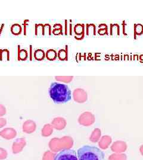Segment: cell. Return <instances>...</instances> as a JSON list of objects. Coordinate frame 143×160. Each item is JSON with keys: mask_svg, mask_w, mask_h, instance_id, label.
<instances>
[{"mask_svg": "<svg viewBox=\"0 0 143 160\" xmlns=\"http://www.w3.org/2000/svg\"><path fill=\"white\" fill-rule=\"evenodd\" d=\"M18 60L26 61L28 58V53L26 49L20 50V46H18Z\"/></svg>", "mask_w": 143, "mask_h": 160, "instance_id": "7", "label": "cell"}, {"mask_svg": "<svg viewBox=\"0 0 143 160\" xmlns=\"http://www.w3.org/2000/svg\"><path fill=\"white\" fill-rule=\"evenodd\" d=\"M110 34L111 36H119L120 35V27L117 24H111L110 27Z\"/></svg>", "mask_w": 143, "mask_h": 160, "instance_id": "4", "label": "cell"}, {"mask_svg": "<svg viewBox=\"0 0 143 160\" xmlns=\"http://www.w3.org/2000/svg\"><path fill=\"white\" fill-rule=\"evenodd\" d=\"M73 77H72V76H56L55 77V79L57 81L63 82L66 83H71L73 80Z\"/></svg>", "mask_w": 143, "mask_h": 160, "instance_id": "13", "label": "cell"}, {"mask_svg": "<svg viewBox=\"0 0 143 160\" xmlns=\"http://www.w3.org/2000/svg\"><path fill=\"white\" fill-rule=\"evenodd\" d=\"M57 57L60 61H67L68 59V51L66 49H60L57 53Z\"/></svg>", "mask_w": 143, "mask_h": 160, "instance_id": "12", "label": "cell"}, {"mask_svg": "<svg viewBox=\"0 0 143 160\" xmlns=\"http://www.w3.org/2000/svg\"><path fill=\"white\" fill-rule=\"evenodd\" d=\"M49 95L56 104H64L72 98V93L69 87L59 83H51L49 89Z\"/></svg>", "mask_w": 143, "mask_h": 160, "instance_id": "1", "label": "cell"}, {"mask_svg": "<svg viewBox=\"0 0 143 160\" xmlns=\"http://www.w3.org/2000/svg\"><path fill=\"white\" fill-rule=\"evenodd\" d=\"M63 27L60 24H56L53 26V30L52 31L53 34L54 35L63 34Z\"/></svg>", "mask_w": 143, "mask_h": 160, "instance_id": "14", "label": "cell"}, {"mask_svg": "<svg viewBox=\"0 0 143 160\" xmlns=\"http://www.w3.org/2000/svg\"><path fill=\"white\" fill-rule=\"evenodd\" d=\"M54 160H78V159L75 151L71 149H65L57 154Z\"/></svg>", "mask_w": 143, "mask_h": 160, "instance_id": "3", "label": "cell"}, {"mask_svg": "<svg viewBox=\"0 0 143 160\" xmlns=\"http://www.w3.org/2000/svg\"><path fill=\"white\" fill-rule=\"evenodd\" d=\"M22 32V28L19 24H14L11 26V32L15 36L20 35Z\"/></svg>", "mask_w": 143, "mask_h": 160, "instance_id": "10", "label": "cell"}, {"mask_svg": "<svg viewBox=\"0 0 143 160\" xmlns=\"http://www.w3.org/2000/svg\"><path fill=\"white\" fill-rule=\"evenodd\" d=\"M78 160H105V155L103 151L94 146L84 145L78 150Z\"/></svg>", "mask_w": 143, "mask_h": 160, "instance_id": "2", "label": "cell"}, {"mask_svg": "<svg viewBox=\"0 0 143 160\" xmlns=\"http://www.w3.org/2000/svg\"><path fill=\"white\" fill-rule=\"evenodd\" d=\"M98 33L101 36L108 34V26L106 24H101L99 25Z\"/></svg>", "mask_w": 143, "mask_h": 160, "instance_id": "15", "label": "cell"}, {"mask_svg": "<svg viewBox=\"0 0 143 160\" xmlns=\"http://www.w3.org/2000/svg\"><path fill=\"white\" fill-rule=\"evenodd\" d=\"M34 57L36 61H42L45 57V54L42 49H37L34 53Z\"/></svg>", "mask_w": 143, "mask_h": 160, "instance_id": "8", "label": "cell"}, {"mask_svg": "<svg viewBox=\"0 0 143 160\" xmlns=\"http://www.w3.org/2000/svg\"><path fill=\"white\" fill-rule=\"evenodd\" d=\"M143 34V26L141 24H135L134 25V34L136 36H141Z\"/></svg>", "mask_w": 143, "mask_h": 160, "instance_id": "16", "label": "cell"}, {"mask_svg": "<svg viewBox=\"0 0 143 160\" xmlns=\"http://www.w3.org/2000/svg\"><path fill=\"white\" fill-rule=\"evenodd\" d=\"M84 32H85V28L84 25L81 24H77L75 25L74 28V32L78 36H82V37L84 36Z\"/></svg>", "mask_w": 143, "mask_h": 160, "instance_id": "9", "label": "cell"}, {"mask_svg": "<svg viewBox=\"0 0 143 160\" xmlns=\"http://www.w3.org/2000/svg\"><path fill=\"white\" fill-rule=\"evenodd\" d=\"M0 60L8 61L10 60V52L8 49L0 50Z\"/></svg>", "mask_w": 143, "mask_h": 160, "instance_id": "11", "label": "cell"}, {"mask_svg": "<svg viewBox=\"0 0 143 160\" xmlns=\"http://www.w3.org/2000/svg\"><path fill=\"white\" fill-rule=\"evenodd\" d=\"M86 34L88 36H96V26L94 24H87L86 26Z\"/></svg>", "mask_w": 143, "mask_h": 160, "instance_id": "6", "label": "cell"}, {"mask_svg": "<svg viewBox=\"0 0 143 160\" xmlns=\"http://www.w3.org/2000/svg\"><path fill=\"white\" fill-rule=\"evenodd\" d=\"M45 57L48 61H55L57 58V53L55 50L50 49L47 51L45 54Z\"/></svg>", "mask_w": 143, "mask_h": 160, "instance_id": "5", "label": "cell"}, {"mask_svg": "<svg viewBox=\"0 0 143 160\" xmlns=\"http://www.w3.org/2000/svg\"><path fill=\"white\" fill-rule=\"evenodd\" d=\"M51 26L48 24H46L45 25H44V27H43V33L42 34L43 35H45V33H48V34L49 35H51Z\"/></svg>", "mask_w": 143, "mask_h": 160, "instance_id": "17", "label": "cell"}]
</instances>
